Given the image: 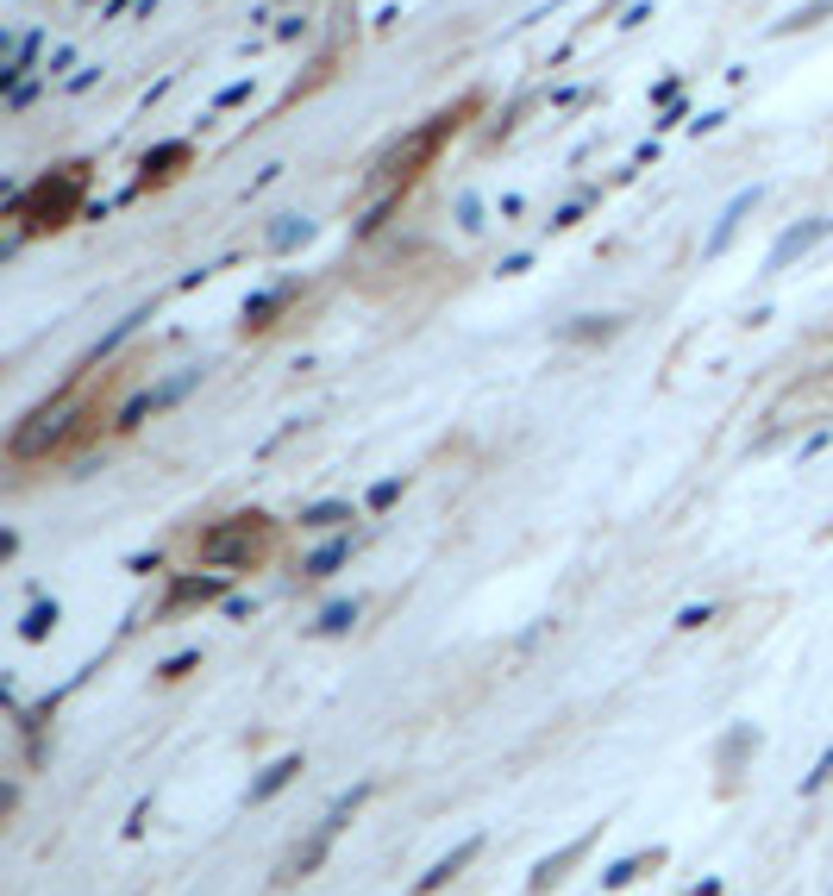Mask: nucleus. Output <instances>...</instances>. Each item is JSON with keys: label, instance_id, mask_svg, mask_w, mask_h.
Listing matches in <instances>:
<instances>
[{"label": "nucleus", "instance_id": "f257e3e1", "mask_svg": "<svg viewBox=\"0 0 833 896\" xmlns=\"http://www.w3.org/2000/svg\"><path fill=\"white\" fill-rule=\"evenodd\" d=\"M69 420H76V402H57V408H38V414L26 420V427H19V433H13V452H19V458H38V452H44V445H57V439L69 433Z\"/></svg>", "mask_w": 833, "mask_h": 896}, {"label": "nucleus", "instance_id": "f03ea898", "mask_svg": "<svg viewBox=\"0 0 833 896\" xmlns=\"http://www.w3.org/2000/svg\"><path fill=\"white\" fill-rule=\"evenodd\" d=\"M827 232H833V220H802V226H790V232H783V239H777V251L765 257V270H783V264H796V257H802L808 245H815V239H827Z\"/></svg>", "mask_w": 833, "mask_h": 896}, {"label": "nucleus", "instance_id": "7ed1b4c3", "mask_svg": "<svg viewBox=\"0 0 833 896\" xmlns=\"http://www.w3.org/2000/svg\"><path fill=\"white\" fill-rule=\"evenodd\" d=\"M476 853H483V840H464L458 853H445L439 865H426V871H420V884H414V896H439V890H445L451 878H458V871H464V865H470Z\"/></svg>", "mask_w": 833, "mask_h": 896}, {"label": "nucleus", "instance_id": "20e7f679", "mask_svg": "<svg viewBox=\"0 0 833 896\" xmlns=\"http://www.w3.org/2000/svg\"><path fill=\"white\" fill-rule=\"evenodd\" d=\"M295 777H301V752H282L276 765H264V771H257V784H251V803H270V796H276L282 784H295Z\"/></svg>", "mask_w": 833, "mask_h": 896}, {"label": "nucleus", "instance_id": "39448f33", "mask_svg": "<svg viewBox=\"0 0 833 896\" xmlns=\"http://www.w3.org/2000/svg\"><path fill=\"white\" fill-rule=\"evenodd\" d=\"M752 201H758V188H746V195H733V207L721 220H714V232H708V251H727V239H733V226H740L746 214H752Z\"/></svg>", "mask_w": 833, "mask_h": 896}, {"label": "nucleus", "instance_id": "423d86ee", "mask_svg": "<svg viewBox=\"0 0 833 896\" xmlns=\"http://www.w3.org/2000/svg\"><path fill=\"white\" fill-rule=\"evenodd\" d=\"M583 853H589V840H577V846H564V853H558V859H545V865H533V878H527V884H533V890H552V884H558V878H564V871H570V865H577Z\"/></svg>", "mask_w": 833, "mask_h": 896}, {"label": "nucleus", "instance_id": "0eeeda50", "mask_svg": "<svg viewBox=\"0 0 833 896\" xmlns=\"http://www.w3.org/2000/svg\"><path fill=\"white\" fill-rule=\"evenodd\" d=\"M364 796H370V784H357V790H345V796H339V803H332V809H326V821H320V840H332V834H339V828H345V821H351L357 809H364Z\"/></svg>", "mask_w": 833, "mask_h": 896}, {"label": "nucleus", "instance_id": "6e6552de", "mask_svg": "<svg viewBox=\"0 0 833 896\" xmlns=\"http://www.w3.org/2000/svg\"><path fill=\"white\" fill-rule=\"evenodd\" d=\"M307 232H314V226H307L301 214H282V220L270 226V245H276V251H295V239H307Z\"/></svg>", "mask_w": 833, "mask_h": 896}, {"label": "nucleus", "instance_id": "1a4fd4ad", "mask_svg": "<svg viewBox=\"0 0 833 896\" xmlns=\"http://www.w3.org/2000/svg\"><path fill=\"white\" fill-rule=\"evenodd\" d=\"M345 558H351V539H332L326 552H314V558H307V571H314V577H326V571H339Z\"/></svg>", "mask_w": 833, "mask_h": 896}, {"label": "nucleus", "instance_id": "9d476101", "mask_svg": "<svg viewBox=\"0 0 833 896\" xmlns=\"http://www.w3.org/2000/svg\"><path fill=\"white\" fill-rule=\"evenodd\" d=\"M207 596H220V577H188V583H176V608L207 602Z\"/></svg>", "mask_w": 833, "mask_h": 896}, {"label": "nucleus", "instance_id": "9b49d317", "mask_svg": "<svg viewBox=\"0 0 833 896\" xmlns=\"http://www.w3.org/2000/svg\"><path fill=\"white\" fill-rule=\"evenodd\" d=\"M57 627V602H32V615L19 621V633H26V640H38V633H51Z\"/></svg>", "mask_w": 833, "mask_h": 896}, {"label": "nucleus", "instance_id": "f8f14e48", "mask_svg": "<svg viewBox=\"0 0 833 896\" xmlns=\"http://www.w3.org/2000/svg\"><path fill=\"white\" fill-rule=\"evenodd\" d=\"M357 621V602H332L326 615H320V633H339V627H351Z\"/></svg>", "mask_w": 833, "mask_h": 896}, {"label": "nucleus", "instance_id": "ddd939ff", "mask_svg": "<svg viewBox=\"0 0 833 896\" xmlns=\"http://www.w3.org/2000/svg\"><path fill=\"white\" fill-rule=\"evenodd\" d=\"M345 502H320V508H307V527H326V521H345Z\"/></svg>", "mask_w": 833, "mask_h": 896}, {"label": "nucleus", "instance_id": "4468645a", "mask_svg": "<svg viewBox=\"0 0 833 896\" xmlns=\"http://www.w3.org/2000/svg\"><path fill=\"white\" fill-rule=\"evenodd\" d=\"M652 859H658V853H646V859H627V865H614V878H608V890H621V884L633 878V871H646Z\"/></svg>", "mask_w": 833, "mask_h": 896}, {"label": "nucleus", "instance_id": "2eb2a0df", "mask_svg": "<svg viewBox=\"0 0 833 896\" xmlns=\"http://www.w3.org/2000/svg\"><path fill=\"white\" fill-rule=\"evenodd\" d=\"M395 495H401V483H376L370 489V508H395Z\"/></svg>", "mask_w": 833, "mask_h": 896}]
</instances>
